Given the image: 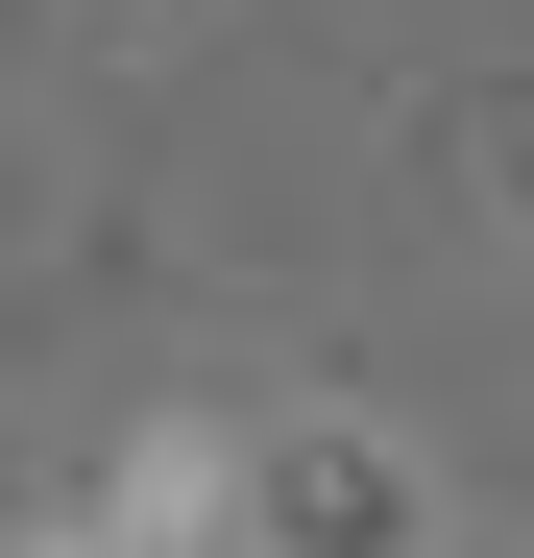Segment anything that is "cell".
Returning a JSON list of instances; mask_svg holds the SVG:
<instances>
[{
	"label": "cell",
	"mask_w": 534,
	"mask_h": 558,
	"mask_svg": "<svg viewBox=\"0 0 534 558\" xmlns=\"http://www.w3.org/2000/svg\"><path fill=\"white\" fill-rule=\"evenodd\" d=\"M219 534H243V437H219V413H170V437H122V486H98V510H49L25 558H219Z\"/></svg>",
	"instance_id": "cell-1"
}]
</instances>
